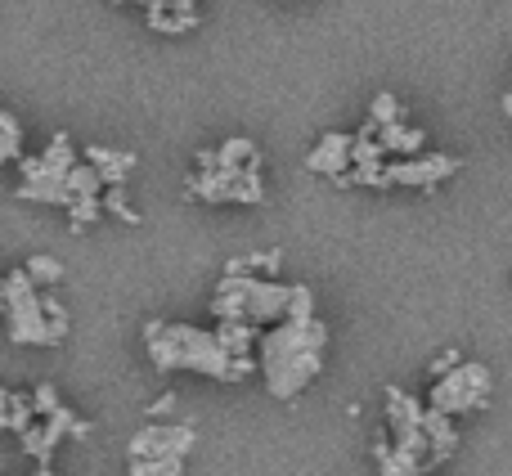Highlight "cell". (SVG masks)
Here are the masks:
<instances>
[{"mask_svg": "<svg viewBox=\"0 0 512 476\" xmlns=\"http://www.w3.org/2000/svg\"><path fill=\"white\" fill-rule=\"evenodd\" d=\"M346 167H351V135H342V131H328L306 153V171H315V176H337Z\"/></svg>", "mask_w": 512, "mask_h": 476, "instance_id": "cell-7", "label": "cell"}, {"mask_svg": "<svg viewBox=\"0 0 512 476\" xmlns=\"http://www.w3.org/2000/svg\"><path fill=\"white\" fill-rule=\"evenodd\" d=\"M63 189H68L72 198H95V194H104V180H99V171L90 167V162H72L68 167V176H63Z\"/></svg>", "mask_w": 512, "mask_h": 476, "instance_id": "cell-12", "label": "cell"}, {"mask_svg": "<svg viewBox=\"0 0 512 476\" xmlns=\"http://www.w3.org/2000/svg\"><path fill=\"white\" fill-rule=\"evenodd\" d=\"M54 405H59V391H54L50 382H41V387L32 391V409H36V418H41V414H50Z\"/></svg>", "mask_w": 512, "mask_h": 476, "instance_id": "cell-26", "label": "cell"}, {"mask_svg": "<svg viewBox=\"0 0 512 476\" xmlns=\"http://www.w3.org/2000/svg\"><path fill=\"white\" fill-rule=\"evenodd\" d=\"M418 427H423V436H427V454H432V463H441V459H450L454 450H459V432H454V423H450V414L445 409H423L418 414Z\"/></svg>", "mask_w": 512, "mask_h": 476, "instance_id": "cell-8", "label": "cell"}, {"mask_svg": "<svg viewBox=\"0 0 512 476\" xmlns=\"http://www.w3.org/2000/svg\"><path fill=\"white\" fill-rule=\"evenodd\" d=\"M207 167H216V149H203V153H198V171H207Z\"/></svg>", "mask_w": 512, "mask_h": 476, "instance_id": "cell-29", "label": "cell"}, {"mask_svg": "<svg viewBox=\"0 0 512 476\" xmlns=\"http://www.w3.org/2000/svg\"><path fill=\"white\" fill-rule=\"evenodd\" d=\"M18 153H23V126H18L14 113H5V108H0V167H5V162H14Z\"/></svg>", "mask_w": 512, "mask_h": 476, "instance_id": "cell-15", "label": "cell"}, {"mask_svg": "<svg viewBox=\"0 0 512 476\" xmlns=\"http://www.w3.org/2000/svg\"><path fill=\"white\" fill-rule=\"evenodd\" d=\"M108 194L99 198V203H104V212H113L117 221H126V225H140V216L131 212V207H126V194H122V185H104Z\"/></svg>", "mask_w": 512, "mask_h": 476, "instance_id": "cell-22", "label": "cell"}, {"mask_svg": "<svg viewBox=\"0 0 512 476\" xmlns=\"http://www.w3.org/2000/svg\"><path fill=\"white\" fill-rule=\"evenodd\" d=\"M113 5H144V0H113Z\"/></svg>", "mask_w": 512, "mask_h": 476, "instance_id": "cell-33", "label": "cell"}, {"mask_svg": "<svg viewBox=\"0 0 512 476\" xmlns=\"http://www.w3.org/2000/svg\"><path fill=\"white\" fill-rule=\"evenodd\" d=\"M252 153H256L252 140H225L221 149H216V167H243Z\"/></svg>", "mask_w": 512, "mask_h": 476, "instance_id": "cell-20", "label": "cell"}, {"mask_svg": "<svg viewBox=\"0 0 512 476\" xmlns=\"http://www.w3.org/2000/svg\"><path fill=\"white\" fill-rule=\"evenodd\" d=\"M261 346V373L265 387L274 400H292L310 378H319L324 369V346H328V328L310 319H274V328L256 333Z\"/></svg>", "mask_w": 512, "mask_h": 476, "instance_id": "cell-1", "label": "cell"}, {"mask_svg": "<svg viewBox=\"0 0 512 476\" xmlns=\"http://www.w3.org/2000/svg\"><path fill=\"white\" fill-rule=\"evenodd\" d=\"M68 216H72V230H86V225H95L99 216H104V203H99V194L95 198H72Z\"/></svg>", "mask_w": 512, "mask_h": 476, "instance_id": "cell-18", "label": "cell"}, {"mask_svg": "<svg viewBox=\"0 0 512 476\" xmlns=\"http://www.w3.org/2000/svg\"><path fill=\"white\" fill-rule=\"evenodd\" d=\"M243 261H248V270L274 274V270H279V261H283V252H279V247H270V252H252V256H243Z\"/></svg>", "mask_w": 512, "mask_h": 476, "instance_id": "cell-25", "label": "cell"}, {"mask_svg": "<svg viewBox=\"0 0 512 476\" xmlns=\"http://www.w3.org/2000/svg\"><path fill=\"white\" fill-rule=\"evenodd\" d=\"M454 171H459V158H450V153H427V158L409 153V158H400V162H382L387 185H414V189H423V194H436V185H441L445 176H454Z\"/></svg>", "mask_w": 512, "mask_h": 476, "instance_id": "cell-5", "label": "cell"}, {"mask_svg": "<svg viewBox=\"0 0 512 476\" xmlns=\"http://www.w3.org/2000/svg\"><path fill=\"white\" fill-rule=\"evenodd\" d=\"M144 23H149L153 32L180 36V32H194V27H198V9H162V14H149Z\"/></svg>", "mask_w": 512, "mask_h": 476, "instance_id": "cell-14", "label": "cell"}, {"mask_svg": "<svg viewBox=\"0 0 512 476\" xmlns=\"http://www.w3.org/2000/svg\"><path fill=\"white\" fill-rule=\"evenodd\" d=\"M490 400V373L486 364H454V369L436 373L432 382V396H427V405L445 409V414H472V409H481Z\"/></svg>", "mask_w": 512, "mask_h": 476, "instance_id": "cell-4", "label": "cell"}, {"mask_svg": "<svg viewBox=\"0 0 512 476\" xmlns=\"http://www.w3.org/2000/svg\"><path fill=\"white\" fill-rule=\"evenodd\" d=\"M243 270H248V261H243V256H239V261H234V256L225 261V274H243Z\"/></svg>", "mask_w": 512, "mask_h": 476, "instance_id": "cell-30", "label": "cell"}, {"mask_svg": "<svg viewBox=\"0 0 512 476\" xmlns=\"http://www.w3.org/2000/svg\"><path fill=\"white\" fill-rule=\"evenodd\" d=\"M171 409H176V396H171V391H167V396H162V400H153V405H149V409H144V414L162 418V414H171Z\"/></svg>", "mask_w": 512, "mask_h": 476, "instance_id": "cell-27", "label": "cell"}, {"mask_svg": "<svg viewBox=\"0 0 512 476\" xmlns=\"http://www.w3.org/2000/svg\"><path fill=\"white\" fill-rule=\"evenodd\" d=\"M23 270H27V279H32L36 288H54V283L63 279V265L54 261V256H32Z\"/></svg>", "mask_w": 512, "mask_h": 476, "instance_id": "cell-16", "label": "cell"}, {"mask_svg": "<svg viewBox=\"0 0 512 476\" xmlns=\"http://www.w3.org/2000/svg\"><path fill=\"white\" fill-rule=\"evenodd\" d=\"M5 414H9V432H23L27 423H36L32 396H14V391H9V405H5Z\"/></svg>", "mask_w": 512, "mask_h": 476, "instance_id": "cell-21", "label": "cell"}, {"mask_svg": "<svg viewBox=\"0 0 512 476\" xmlns=\"http://www.w3.org/2000/svg\"><path fill=\"white\" fill-rule=\"evenodd\" d=\"M315 315V292L306 288V283H292L288 292V310H283V319H310Z\"/></svg>", "mask_w": 512, "mask_h": 476, "instance_id": "cell-19", "label": "cell"}, {"mask_svg": "<svg viewBox=\"0 0 512 476\" xmlns=\"http://www.w3.org/2000/svg\"><path fill=\"white\" fill-rule=\"evenodd\" d=\"M144 342H149V355L162 373H176V369H194L203 378L216 382H230V351L216 342V333L194 324H158L149 319L144 324Z\"/></svg>", "mask_w": 512, "mask_h": 476, "instance_id": "cell-2", "label": "cell"}, {"mask_svg": "<svg viewBox=\"0 0 512 476\" xmlns=\"http://www.w3.org/2000/svg\"><path fill=\"white\" fill-rule=\"evenodd\" d=\"M256 333H261V328L248 324V319H221V328H216V342H221L230 355H252Z\"/></svg>", "mask_w": 512, "mask_h": 476, "instance_id": "cell-10", "label": "cell"}, {"mask_svg": "<svg viewBox=\"0 0 512 476\" xmlns=\"http://www.w3.org/2000/svg\"><path fill=\"white\" fill-rule=\"evenodd\" d=\"M18 198H27V203H59V207L72 203L63 180H23V185H18Z\"/></svg>", "mask_w": 512, "mask_h": 476, "instance_id": "cell-13", "label": "cell"}, {"mask_svg": "<svg viewBox=\"0 0 512 476\" xmlns=\"http://www.w3.org/2000/svg\"><path fill=\"white\" fill-rule=\"evenodd\" d=\"M504 113H508V122H512V90L504 95Z\"/></svg>", "mask_w": 512, "mask_h": 476, "instance_id": "cell-31", "label": "cell"}, {"mask_svg": "<svg viewBox=\"0 0 512 476\" xmlns=\"http://www.w3.org/2000/svg\"><path fill=\"white\" fill-rule=\"evenodd\" d=\"M72 162H77V149H72V140L63 131L54 135L50 149H45L41 158H23V153H18V171H23V180H63Z\"/></svg>", "mask_w": 512, "mask_h": 476, "instance_id": "cell-6", "label": "cell"}, {"mask_svg": "<svg viewBox=\"0 0 512 476\" xmlns=\"http://www.w3.org/2000/svg\"><path fill=\"white\" fill-rule=\"evenodd\" d=\"M212 315L216 319H248V306H243L239 292H216V297H212Z\"/></svg>", "mask_w": 512, "mask_h": 476, "instance_id": "cell-23", "label": "cell"}, {"mask_svg": "<svg viewBox=\"0 0 512 476\" xmlns=\"http://www.w3.org/2000/svg\"><path fill=\"white\" fill-rule=\"evenodd\" d=\"M373 459H378V468L387 476H409L418 472V459L409 450H400V445H391L387 436H378V445H373Z\"/></svg>", "mask_w": 512, "mask_h": 476, "instance_id": "cell-11", "label": "cell"}, {"mask_svg": "<svg viewBox=\"0 0 512 476\" xmlns=\"http://www.w3.org/2000/svg\"><path fill=\"white\" fill-rule=\"evenodd\" d=\"M369 117H373V122H391V117H400V99L391 95V90H378V99H373Z\"/></svg>", "mask_w": 512, "mask_h": 476, "instance_id": "cell-24", "label": "cell"}, {"mask_svg": "<svg viewBox=\"0 0 512 476\" xmlns=\"http://www.w3.org/2000/svg\"><path fill=\"white\" fill-rule=\"evenodd\" d=\"M5 288V319H9V342L18 346H50V319L41 310V297H36V283L27 279V270H9L0 279Z\"/></svg>", "mask_w": 512, "mask_h": 476, "instance_id": "cell-3", "label": "cell"}, {"mask_svg": "<svg viewBox=\"0 0 512 476\" xmlns=\"http://www.w3.org/2000/svg\"><path fill=\"white\" fill-rule=\"evenodd\" d=\"M5 405H9V391H5V387H0V409H5Z\"/></svg>", "mask_w": 512, "mask_h": 476, "instance_id": "cell-32", "label": "cell"}, {"mask_svg": "<svg viewBox=\"0 0 512 476\" xmlns=\"http://www.w3.org/2000/svg\"><path fill=\"white\" fill-rule=\"evenodd\" d=\"M454 364H459V351H445L432 360V373H445V369H454Z\"/></svg>", "mask_w": 512, "mask_h": 476, "instance_id": "cell-28", "label": "cell"}, {"mask_svg": "<svg viewBox=\"0 0 512 476\" xmlns=\"http://www.w3.org/2000/svg\"><path fill=\"white\" fill-rule=\"evenodd\" d=\"M86 162L99 171V180H104V185H122V180L135 171V153L99 149V144H90V149H86Z\"/></svg>", "mask_w": 512, "mask_h": 476, "instance_id": "cell-9", "label": "cell"}, {"mask_svg": "<svg viewBox=\"0 0 512 476\" xmlns=\"http://www.w3.org/2000/svg\"><path fill=\"white\" fill-rule=\"evenodd\" d=\"M131 472L135 476H180L185 472V459H176V454H162V459H131Z\"/></svg>", "mask_w": 512, "mask_h": 476, "instance_id": "cell-17", "label": "cell"}, {"mask_svg": "<svg viewBox=\"0 0 512 476\" xmlns=\"http://www.w3.org/2000/svg\"><path fill=\"white\" fill-rule=\"evenodd\" d=\"M0 306H5V288H0Z\"/></svg>", "mask_w": 512, "mask_h": 476, "instance_id": "cell-34", "label": "cell"}]
</instances>
